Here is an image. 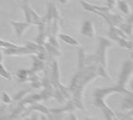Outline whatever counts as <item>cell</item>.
<instances>
[{"label": "cell", "mask_w": 133, "mask_h": 120, "mask_svg": "<svg viewBox=\"0 0 133 120\" xmlns=\"http://www.w3.org/2000/svg\"><path fill=\"white\" fill-rule=\"evenodd\" d=\"M100 43H99V50L98 52L96 53L97 55V58H98V62L102 64L103 67L106 66V54H105V51H106V48L107 47H111L112 46V42H110L109 40H106L104 38H100Z\"/></svg>", "instance_id": "6da1fadb"}, {"label": "cell", "mask_w": 133, "mask_h": 120, "mask_svg": "<svg viewBox=\"0 0 133 120\" xmlns=\"http://www.w3.org/2000/svg\"><path fill=\"white\" fill-rule=\"evenodd\" d=\"M132 75V62L131 61H126L123 65L121 74H119V79H118V86L124 87L128 79Z\"/></svg>", "instance_id": "7a4b0ae2"}, {"label": "cell", "mask_w": 133, "mask_h": 120, "mask_svg": "<svg viewBox=\"0 0 133 120\" xmlns=\"http://www.w3.org/2000/svg\"><path fill=\"white\" fill-rule=\"evenodd\" d=\"M22 8H23V10H24V13H25L26 22H28V23H30V24H36V25H38V24H41V23L43 22V20L41 19V17H39L38 15H36L35 11H34L31 7H29V6L27 5V3H26L25 5H23Z\"/></svg>", "instance_id": "3957f363"}, {"label": "cell", "mask_w": 133, "mask_h": 120, "mask_svg": "<svg viewBox=\"0 0 133 120\" xmlns=\"http://www.w3.org/2000/svg\"><path fill=\"white\" fill-rule=\"evenodd\" d=\"M80 33L82 35H85L87 38H92L96 33V30H95V27H94V24L90 22V21H85L81 27V30H80Z\"/></svg>", "instance_id": "277c9868"}, {"label": "cell", "mask_w": 133, "mask_h": 120, "mask_svg": "<svg viewBox=\"0 0 133 120\" xmlns=\"http://www.w3.org/2000/svg\"><path fill=\"white\" fill-rule=\"evenodd\" d=\"M11 25L14 26L17 35L19 38H22V35L24 34V32L30 27L31 24L28 23V22H11Z\"/></svg>", "instance_id": "5b68a950"}, {"label": "cell", "mask_w": 133, "mask_h": 120, "mask_svg": "<svg viewBox=\"0 0 133 120\" xmlns=\"http://www.w3.org/2000/svg\"><path fill=\"white\" fill-rule=\"evenodd\" d=\"M115 3L117 4V7H118V9L122 13H124L126 15H129L130 14V6L127 3V1H125V0H116Z\"/></svg>", "instance_id": "8992f818"}, {"label": "cell", "mask_w": 133, "mask_h": 120, "mask_svg": "<svg viewBox=\"0 0 133 120\" xmlns=\"http://www.w3.org/2000/svg\"><path fill=\"white\" fill-rule=\"evenodd\" d=\"M59 38H60L63 42L68 43V44H70V45H78V42H77L73 37H71V35H69V34L60 33V34H59Z\"/></svg>", "instance_id": "52a82bcc"}, {"label": "cell", "mask_w": 133, "mask_h": 120, "mask_svg": "<svg viewBox=\"0 0 133 120\" xmlns=\"http://www.w3.org/2000/svg\"><path fill=\"white\" fill-rule=\"evenodd\" d=\"M42 69H43V61L39 59L37 56H33V68H32V71H29V74L31 72L38 71V70H42Z\"/></svg>", "instance_id": "ba28073f"}, {"label": "cell", "mask_w": 133, "mask_h": 120, "mask_svg": "<svg viewBox=\"0 0 133 120\" xmlns=\"http://www.w3.org/2000/svg\"><path fill=\"white\" fill-rule=\"evenodd\" d=\"M28 74H29V70L20 69V70L17 72V77H18V80H19L20 82L25 81V80L28 78Z\"/></svg>", "instance_id": "9c48e42d"}, {"label": "cell", "mask_w": 133, "mask_h": 120, "mask_svg": "<svg viewBox=\"0 0 133 120\" xmlns=\"http://www.w3.org/2000/svg\"><path fill=\"white\" fill-rule=\"evenodd\" d=\"M84 66H85V53H84V49L80 48L79 49V65H78L79 70L83 69Z\"/></svg>", "instance_id": "30bf717a"}, {"label": "cell", "mask_w": 133, "mask_h": 120, "mask_svg": "<svg viewBox=\"0 0 133 120\" xmlns=\"http://www.w3.org/2000/svg\"><path fill=\"white\" fill-rule=\"evenodd\" d=\"M119 27H122L121 29L123 30V31H125L128 35H131V33H132V24L131 23H125V24H121L119 25Z\"/></svg>", "instance_id": "8fae6325"}, {"label": "cell", "mask_w": 133, "mask_h": 120, "mask_svg": "<svg viewBox=\"0 0 133 120\" xmlns=\"http://www.w3.org/2000/svg\"><path fill=\"white\" fill-rule=\"evenodd\" d=\"M122 107H123V109H129V110H132V107H133V100H132V98L129 97V98L124 99V100H123Z\"/></svg>", "instance_id": "7c38bea8"}, {"label": "cell", "mask_w": 133, "mask_h": 120, "mask_svg": "<svg viewBox=\"0 0 133 120\" xmlns=\"http://www.w3.org/2000/svg\"><path fill=\"white\" fill-rule=\"evenodd\" d=\"M32 110H35V111H41V112H43V113H45V114H48L49 113V110L46 107V106H44V105H42V104H35V105H33L32 106Z\"/></svg>", "instance_id": "4fadbf2b"}, {"label": "cell", "mask_w": 133, "mask_h": 120, "mask_svg": "<svg viewBox=\"0 0 133 120\" xmlns=\"http://www.w3.org/2000/svg\"><path fill=\"white\" fill-rule=\"evenodd\" d=\"M98 74L99 75H101L102 77H104V78H106V79H110V77H109V75L106 73V70L104 69V67L102 66V67H99L98 68Z\"/></svg>", "instance_id": "5bb4252c"}, {"label": "cell", "mask_w": 133, "mask_h": 120, "mask_svg": "<svg viewBox=\"0 0 133 120\" xmlns=\"http://www.w3.org/2000/svg\"><path fill=\"white\" fill-rule=\"evenodd\" d=\"M0 75H2L3 77H6V78H8V79H10L11 78V76H10V74L3 68V66L1 65V63H0Z\"/></svg>", "instance_id": "9a60e30c"}, {"label": "cell", "mask_w": 133, "mask_h": 120, "mask_svg": "<svg viewBox=\"0 0 133 120\" xmlns=\"http://www.w3.org/2000/svg\"><path fill=\"white\" fill-rule=\"evenodd\" d=\"M28 93V91H20V92H18L17 94H16V96H15V100H20L21 98H23L24 97V95H26Z\"/></svg>", "instance_id": "2e32d148"}, {"label": "cell", "mask_w": 133, "mask_h": 120, "mask_svg": "<svg viewBox=\"0 0 133 120\" xmlns=\"http://www.w3.org/2000/svg\"><path fill=\"white\" fill-rule=\"evenodd\" d=\"M16 46H17V45H15V44H12V43L5 42V41L0 40V47H5V48H7V47H16Z\"/></svg>", "instance_id": "e0dca14e"}, {"label": "cell", "mask_w": 133, "mask_h": 120, "mask_svg": "<svg viewBox=\"0 0 133 120\" xmlns=\"http://www.w3.org/2000/svg\"><path fill=\"white\" fill-rule=\"evenodd\" d=\"M2 101L4 103H10L11 102V98L6 94V93H3L2 94Z\"/></svg>", "instance_id": "ac0fdd59"}, {"label": "cell", "mask_w": 133, "mask_h": 120, "mask_svg": "<svg viewBox=\"0 0 133 120\" xmlns=\"http://www.w3.org/2000/svg\"><path fill=\"white\" fill-rule=\"evenodd\" d=\"M107 1H108V7L109 8H113V6L115 5L116 0H107Z\"/></svg>", "instance_id": "d6986e66"}, {"label": "cell", "mask_w": 133, "mask_h": 120, "mask_svg": "<svg viewBox=\"0 0 133 120\" xmlns=\"http://www.w3.org/2000/svg\"><path fill=\"white\" fill-rule=\"evenodd\" d=\"M2 59H3V55H2V52L0 51V63L2 62Z\"/></svg>", "instance_id": "ffe728a7"}]
</instances>
